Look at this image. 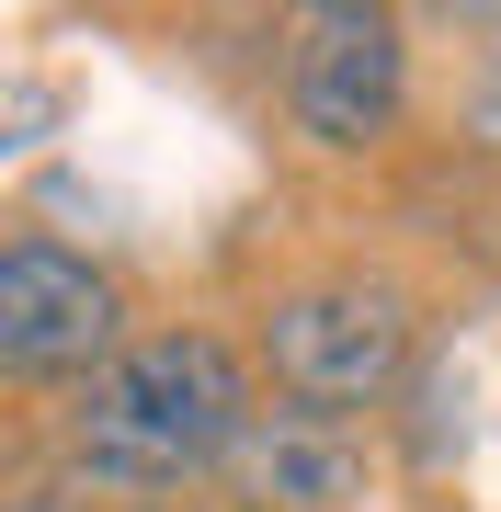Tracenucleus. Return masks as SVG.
I'll return each instance as SVG.
<instances>
[{"label": "nucleus", "instance_id": "obj_6", "mask_svg": "<svg viewBox=\"0 0 501 512\" xmlns=\"http://www.w3.org/2000/svg\"><path fill=\"white\" fill-rule=\"evenodd\" d=\"M456 456H467V365L433 353V365L410 376V399H399V467L410 478H445Z\"/></svg>", "mask_w": 501, "mask_h": 512}, {"label": "nucleus", "instance_id": "obj_7", "mask_svg": "<svg viewBox=\"0 0 501 512\" xmlns=\"http://www.w3.org/2000/svg\"><path fill=\"white\" fill-rule=\"evenodd\" d=\"M0 512H114V501H92L69 467H35V478H12V501H0Z\"/></svg>", "mask_w": 501, "mask_h": 512}, {"label": "nucleus", "instance_id": "obj_5", "mask_svg": "<svg viewBox=\"0 0 501 512\" xmlns=\"http://www.w3.org/2000/svg\"><path fill=\"white\" fill-rule=\"evenodd\" d=\"M376 444L365 421H331V410H274L262 399V421L240 433V456H228L217 490L240 512H365L376 501Z\"/></svg>", "mask_w": 501, "mask_h": 512}, {"label": "nucleus", "instance_id": "obj_4", "mask_svg": "<svg viewBox=\"0 0 501 512\" xmlns=\"http://www.w3.org/2000/svg\"><path fill=\"white\" fill-rule=\"evenodd\" d=\"M126 342H137L126 330V285L80 239H57V228H12L0 239V376L12 387L80 399Z\"/></svg>", "mask_w": 501, "mask_h": 512}, {"label": "nucleus", "instance_id": "obj_8", "mask_svg": "<svg viewBox=\"0 0 501 512\" xmlns=\"http://www.w3.org/2000/svg\"><path fill=\"white\" fill-rule=\"evenodd\" d=\"M467 137H479V148H501V46H490V69L467 80Z\"/></svg>", "mask_w": 501, "mask_h": 512}, {"label": "nucleus", "instance_id": "obj_1", "mask_svg": "<svg viewBox=\"0 0 501 512\" xmlns=\"http://www.w3.org/2000/svg\"><path fill=\"white\" fill-rule=\"evenodd\" d=\"M251 421H262V353L228 342L217 319H149L57 410V467L114 512H171L183 490L228 478Z\"/></svg>", "mask_w": 501, "mask_h": 512}, {"label": "nucleus", "instance_id": "obj_3", "mask_svg": "<svg viewBox=\"0 0 501 512\" xmlns=\"http://www.w3.org/2000/svg\"><path fill=\"white\" fill-rule=\"evenodd\" d=\"M274 35H285L274 103H285V137L297 148H319V160H376L410 126V35H422L410 12H388V0H308Z\"/></svg>", "mask_w": 501, "mask_h": 512}, {"label": "nucleus", "instance_id": "obj_2", "mask_svg": "<svg viewBox=\"0 0 501 512\" xmlns=\"http://www.w3.org/2000/svg\"><path fill=\"white\" fill-rule=\"evenodd\" d=\"M251 353L274 376L285 410H331V421H376L410 399L422 353V296L388 262H319V274L274 285L251 308Z\"/></svg>", "mask_w": 501, "mask_h": 512}, {"label": "nucleus", "instance_id": "obj_9", "mask_svg": "<svg viewBox=\"0 0 501 512\" xmlns=\"http://www.w3.org/2000/svg\"><path fill=\"white\" fill-rule=\"evenodd\" d=\"M46 114H57V92H46V80H23V92H12V126H23V148H35V126H46Z\"/></svg>", "mask_w": 501, "mask_h": 512}]
</instances>
